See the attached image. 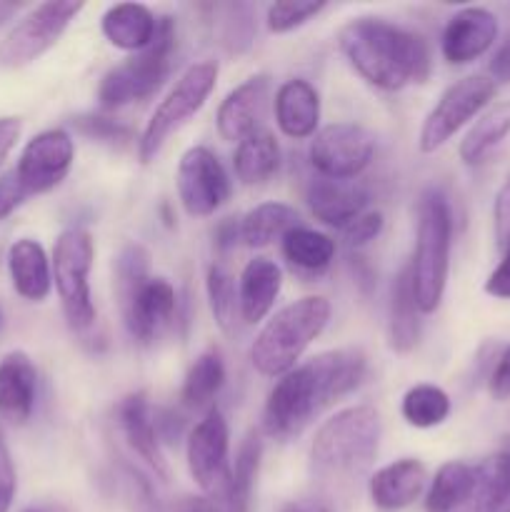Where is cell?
I'll use <instances>...</instances> for the list:
<instances>
[{
	"label": "cell",
	"mask_w": 510,
	"mask_h": 512,
	"mask_svg": "<svg viewBox=\"0 0 510 512\" xmlns=\"http://www.w3.org/2000/svg\"><path fill=\"white\" fill-rule=\"evenodd\" d=\"M38 393V370L23 350H13L0 360V420L25 425L33 415Z\"/></svg>",
	"instance_id": "20"
},
{
	"label": "cell",
	"mask_w": 510,
	"mask_h": 512,
	"mask_svg": "<svg viewBox=\"0 0 510 512\" xmlns=\"http://www.w3.org/2000/svg\"><path fill=\"white\" fill-rule=\"evenodd\" d=\"M15 490H18V475H15L13 458H10L8 443L0 430V512H10L15 500Z\"/></svg>",
	"instance_id": "41"
},
{
	"label": "cell",
	"mask_w": 510,
	"mask_h": 512,
	"mask_svg": "<svg viewBox=\"0 0 510 512\" xmlns=\"http://www.w3.org/2000/svg\"><path fill=\"white\" fill-rule=\"evenodd\" d=\"M310 213L315 220L330 225V228H348L358 215L365 213L370 195L363 185L355 180H328L318 178L305 190Z\"/></svg>",
	"instance_id": "19"
},
{
	"label": "cell",
	"mask_w": 510,
	"mask_h": 512,
	"mask_svg": "<svg viewBox=\"0 0 510 512\" xmlns=\"http://www.w3.org/2000/svg\"><path fill=\"white\" fill-rule=\"evenodd\" d=\"M70 125H73L80 135H85V138L98 140V143L110 145V148H123V145L133 143V130L125 123H120V120L105 118V115H75V118L70 120Z\"/></svg>",
	"instance_id": "37"
},
{
	"label": "cell",
	"mask_w": 510,
	"mask_h": 512,
	"mask_svg": "<svg viewBox=\"0 0 510 512\" xmlns=\"http://www.w3.org/2000/svg\"><path fill=\"white\" fill-rule=\"evenodd\" d=\"M188 470L208 498H223L230 475V430L218 408L205 410L188 435Z\"/></svg>",
	"instance_id": "12"
},
{
	"label": "cell",
	"mask_w": 510,
	"mask_h": 512,
	"mask_svg": "<svg viewBox=\"0 0 510 512\" xmlns=\"http://www.w3.org/2000/svg\"><path fill=\"white\" fill-rule=\"evenodd\" d=\"M490 78L493 83H510V35L490 60Z\"/></svg>",
	"instance_id": "46"
},
{
	"label": "cell",
	"mask_w": 510,
	"mask_h": 512,
	"mask_svg": "<svg viewBox=\"0 0 510 512\" xmlns=\"http://www.w3.org/2000/svg\"><path fill=\"white\" fill-rule=\"evenodd\" d=\"M175 185L180 205L193 218H210L230 195L228 173L218 155L205 145L185 150L175 173Z\"/></svg>",
	"instance_id": "13"
},
{
	"label": "cell",
	"mask_w": 510,
	"mask_h": 512,
	"mask_svg": "<svg viewBox=\"0 0 510 512\" xmlns=\"http://www.w3.org/2000/svg\"><path fill=\"white\" fill-rule=\"evenodd\" d=\"M420 308L413 290V273L410 263L395 278L390 290V320L388 340L395 353H410L420 340Z\"/></svg>",
	"instance_id": "26"
},
{
	"label": "cell",
	"mask_w": 510,
	"mask_h": 512,
	"mask_svg": "<svg viewBox=\"0 0 510 512\" xmlns=\"http://www.w3.org/2000/svg\"><path fill=\"white\" fill-rule=\"evenodd\" d=\"M28 198L30 195L25 193L23 183L18 180L15 170H8V173L0 175V223L5 218H10Z\"/></svg>",
	"instance_id": "42"
},
{
	"label": "cell",
	"mask_w": 510,
	"mask_h": 512,
	"mask_svg": "<svg viewBox=\"0 0 510 512\" xmlns=\"http://www.w3.org/2000/svg\"><path fill=\"white\" fill-rule=\"evenodd\" d=\"M485 293L490 298L510 300V245L503 250V258H500V263L495 265V270L485 280Z\"/></svg>",
	"instance_id": "43"
},
{
	"label": "cell",
	"mask_w": 510,
	"mask_h": 512,
	"mask_svg": "<svg viewBox=\"0 0 510 512\" xmlns=\"http://www.w3.org/2000/svg\"><path fill=\"white\" fill-rule=\"evenodd\" d=\"M505 453H508V455H510V443H508V448H505Z\"/></svg>",
	"instance_id": "53"
},
{
	"label": "cell",
	"mask_w": 510,
	"mask_h": 512,
	"mask_svg": "<svg viewBox=\"0 0 510 512\" xmlns=\"http://www.w3.org/2000/svg\"><path fill=\"white\" fill-rule=\"evenodd\" d=\"M478 478V465L463 463V460H450L440 465L425 493V512H455L465 505L475 488Z\"/></svg>",
	"instance_id": "29"
},
{
	"label": "cell",
	"mask_w": 510,
	"mask_h": 512,
	"mask_svg": "<svg viewBox=\"0 0 510 512\" xmlns=\"http://www.w3.org/2000/svg\"><path fill=\"white\" fill-rule=\"evenodd\" d=\"M95 243L93 235L83 228H68L58 235L53 248V283L58 290L63 315L75 333H88L93 330L95 303L93 290H90V270H93Z\"/></svg>",
	"instance_id": "7"
},
{
	"label": "cell",
	"mask_w": 510,
	"mask_h": 512,
	"mask_svg": "<svg viewBox=\"0 0 510 512\" xmlns=\"http://www.w3.org/2000/svg\"><path fill=\"white\" fill-rule=\"evenodd\" d=\"M235 178L243 185H263L278 173L280 145L270 130H255L245 140H240L233 155Z\"/></svg>",
	"instance_id": "28"
},
{
	"label": "cell",
	"mask_w": 510,
	"mask_h": 512,
	"mask_svg": "<svg viewBox=\"0 0 510 512\" xmlns=\"http://www.w3.org/2000/svg\"><path fill=\"white\" fill-rule=\"evenodd\" d=\"M498 38V18L488 8H463L448 20L440 50L450 65H468L490 50Z\"/></svg>",
	"instance_id": "17"
},
{
	"label": "cell",
	"mask_w": 510,
	"mask_h": 512,
	"mask_svg": "<svg viewBox=\"0 0 510 512\" xmlns=\"http://www.w3.org/2000/svg\"><path fill=\"white\" fill-rule=\"evenodd\" d=\"M103 35L110 45L128 53H140L148 48L158 30V18L148 5L140 3H118L105 10L100 20Z\"/></svg>",
	"instance_id": "25"
},
{
	"label": "cell",
	"mask_w": 510,
	"mask_h": 512,
	"mask_svg": "<svg viewBox=\"0 0 510 512\" xmlns=\"http://www.w3.org/2000/svg\"><path fill=\"white\" fill-rule=\"evenodd\" d=\"M23 512H58V510H48V508H28V510H23Z\"/></svg>",
	"instance_id": "51"
},
{
	"label": "cell",
	"mask_w": 510,
	"mask_h": 512,
	"mask_svg": "<svg viewBox=\"0 0 510 512\" xmlns=\"http://www.w3.org/2000/svg\"><path fill=\"white\" fill-rule=\"evenodd\" d=\"M175 308H178V295L170 280L153 278L150 275L123 305H120V315L138 343H150L158 338L160 330L173 320Z\"/></svg>",
	"instance_id": "16"
},
{
	"label": "cell",
	"mask_w": 510,
	"mask_h": 512,
	"mask_svg": "<svg viewBox=\"0 0 510 512\" xmlns=\"http://www.w3.org/2000/svg\"><path fill=\"white\" fill-rule=\"evenodd\" d=\"M280 512H330L325 505H318V503H290L285 505Z\"/></svg>",
	"instance_id": "50"
},
{
	"label": "cell",
	"mask_w": 510,
	"mask_h": 512,
	"mask_svg": "<svg viewBox=\"0 0 510 512\" xmlns=\"http://www.w3.org/2000/svg\"><path fill=\"white\" fill-rule=\"evenodd\" d=\"M283 288V273L268 258H253L240 273L238 305L243 323L255 325L265 320Z\"/></svg>",
	"instance_id": "24"
},
{
	"label": "cell",
	"mask_w": 510,
	"mask_h": 512,
	"mask_svg": "<svg viewBox=\"0 0 510 512\" xmlns=\"http://www.w3.org/2000/svg\"><path fill=\"white\" fill-rule=\"evenodd\" d=\"M493 225H495V245L503 253L510 245V175L500 185L493 205Z\"/></svg>",
	"instance_id": "40"
},
{
	"label": "cell",
	"mask_w": 510,
	"mask_h": 512,
	"mask_svg": "<svg viewBox=\"0 0 510 512\" xmlns=\"http://www.w3.org/2000/svg\"><path fill=\"white\" fill-rule=\"evenodd\" d=\"M510 133V105H498L475 120L473 128L465 133L460 143V160L465 165H480L490 158L495 148Z\"/></svg>",
	"instance_id": "33"
},
{
	"label": "cell",
	"mask_w": 510,
	"mask_h": 512,
	"mask_svg": "<svg viewBox=\"0 0 510 512\" xmlns=\"http://www.w3.org/2000/svg\"><path fill=\"white\" fill-rule=\"evenodd\" d=\"M175 50V20L158 18L153 43L140 53H133L123 63L110 68L98 85L100 108L115 110L123 105L145 100L165 83L170 73V58Z\"/></svg>",
	"instance_id": "6"
},
{
	"label": "cell",
	"mask_w": 510,
	"mask_h": 512,
	"mask_svg": "<svg viewBox=\"0 0 510 512\" xmlns=\"http://www.w3.org/2000/svg\"><path fill=\"white\" fill-rule=\"evenodd\" d=\"M73 160L75 143L68 130L50 128L28 140L15 165V175L28 195L48 193L68 178Z\"/></svg>",
	"instance_id": "14"
},
{
	"label": "cell",
	"mask_w": 510,
	"mask_h": 512,
	"mask_svg": "<svg viewBox=\"0 0 510 512\" xmlns=\"http://www.w3.org/2000/svg\"><path fill=\"white\" fill-rule=\"evenodd\" d=\"M225 385V363L223 355L215 348L205 350L195 358V363L190 365L188 375L183 380V390H180V400L188 408L200 410V408H213V400L218 398V393Z\"/></svg>",
	"instance_id": "32"
},
{
	"label": "cell",
	"mask_w": 510,
	"mask_h": 512,
	"mask_svg": "<svg viewBox=\"0 0 510 512\" xmlns=\"http://www.w3.org/2000/svg\"><path fill=\"white\" fill-rule=\"evenodd\" d=\"M118 425L123 430V438L128 440L130 450L153 470L155 478L168 480V463H165L163 450H160L155 410L150 405L148 395L133 393L120 400Z\"/></svg>",
	"instance_id": "18"
},
{
	"label": "cell",
	"mask_w": 510,
	"mask_h": 512,
	"mask_svg": "<svg viewBox=\"0 0 510 512\" xmlns=\"http://www.w3.org/2000/svg\"><path fill=\"white\" fill-rule=\"evenodd\" d=\"M425 483H428V473H425V465L420 460H395L370 478V500L383 512L403 510L423 495Z\"/></svg>",
	"instance_id": "21"
},
{
	"label": "cell",
	"mask_w": 510,
	"mask_h": 512,
	"mask_svg": "<svg viewBox=\"0 0 510 512\" xmlns=\"http://www.w3.org/2000/svg\"><path fill=\"white\" fill-rule=\"evenodd\" d=\"M495 98V83L490 75H468L463 80H455L420 128L418 145L423 153H435L443 148L463 125H468L475 115L485 110V105Z\"/></svg>",
	"instance_id": "10"
},
{
	"label": "cell",
	"mask_w": 510,
	"mask_h": 512,
	"mask_svg": "<svg viewBox=\"0 0 510 512\" xmlns=\"http://www.w3.org/2000/svg\"><path fill=\"white\" fill-rule=\"evenodd\" d=\"M20 8H23V3H5V0H0V28H3L13 15H18Z\"/></svg>",
	"instance_id": "49"
},
{
	"label": "cell",
	"mask_w": 510,
	"mask_h": 512,
	"mask_svg": "<svg viewBox=\"0 0 510 512\" xmlns=\"http://www.w3.org/2000/svg\"><path fill=\"white\" fill-rule=\"evenodd\" d=\"M20 133H23V123H20V118H15V115H5V118H0V165L5 163L10 150H13L15 143L20 140Z\"/></svg>",
	"instance_id": "45"
},
{
	"label": "cell",
	"mask_w": 510,
	"mask_h": 512,
	"mask_svg": "<svg viewBox=\"0 0 510 512\" xmlns=\"http://www.w3.org/2000/svg\"><path fill=\"white\" fill-rule=\"evenodd\" d=\"M385 218L380 210H365L363 215L353 220L348 228H343V243L348 245L350 250L363 248V245L373 243L380 233H383Z\"/></svg>",
	"instance_id": "39"
},
{
	"label": "cell",
	"mask_w": 510,
	"mask_h": 512,
	"mask_svg": "<svg viewBox=\"0 0 510 512\" xmlns=\"http://www.w3.org/2000/svg\"><path fill=\"white\" fill-rule=\"evenodd\" d=\"M215 80H218V63L213 60H200L193 63L178 83L173 85L168 95L160 100L155 113L150 115L148 125H145L143 135L138 140V155L140 163H153L155 155L163 150L168 138L178 133L195 113L205 105L210 93L215 90Z\"/></svg>",
	"instance_id": "8"
},
{
	"label": "cell",
	"mask_w": 510,
	"mask_h": 512,
	"mask_svg": "<svg viewBox=\"0 0 510 512\" xmlns=\"http://www.w3.org/2000/svg\"><path fill=\"white\" fill-rule=\"evenodd\" d=\"M280 250H283V258L293 265V270L305 275H320L333 263L335 240L318 230L298 225L280 240Z\"/></svg>",
	"instance_id": "31"
},
{
	"label": "cell",
	"mask_w": 510,
	"mask_h": 512,
	"mask_svg": "<svg viewBox=\"0 0 510 512\" xmlns=\"http://www.w3.org/2000/svg\"><path fill=\"white\" fill-rule=\"evenodd\" d=\"M325 10V3H315V0H283V3H273L265 15L270 33H290V30L300 28L315 15Z\"/></svg>",
	"instance_id": "38"
},
{
	"label": "cell",
	"mask_w": 510,
	"mask_h": 512,
	"mask_svg": "<svg viewBox=\"0 0 510 512\" xmlns=\"http://www.w3.org/2000/svg\"><path fill=\"white\" fill-rule=\"evenodd\" d=\"M453 248V210L440 190L428 188L418 200L415 253L410 260L413 290L420 313H435L445 295Z\"/></svg>",
	"instance_id": "4"
},
{
	"label": "cell",
	"mask_w": 510,
	"mask_h": 512,
	"mask_svg": "<svg viewBox=\"0 0 510 512\" xmlns=\"http://www.w3.org/2000/svg\"><path fill=\"white\" fill-rule=\"evenodd\" d=\"M80 10H83V3H55L53 0V3L35 5L0 40V65L15 70L38 60L63 38Z\"/></svg>",
	"instance_id": "9"
},
{
	"label": "cell",
	"mask_w": 510,
	"mask_h": 512,
	"mask_svg": "<svg viewBox=\"0 0 510 512\" xmlns=\"http://www.w3.org/2000/svg\"><path fill=\"white\" fill-rule=\"evenodd\" d=\"M260 458H263V440L253 430L243 438L238 453H235V463L230 465L228 485H225L223 498H220L223 512H250Z\"/></svg>",
	"instance_id": "27"
},
{
	"label": "cell",
	"mask_w": 510,
	"mask_h": 512,
	"mask_svg": "<svg viewBox=\"0 0 510 512\" xmlns=\"http://www.w3.org/2000/svg\"><path fill=\"white\" fill-rule=\"evenodd\" d=\"M338 48L355 73L380 90L425 83L430 50L423 35L398 28L383 18H355L338 33Z\"/></svg>",
	"instance_id": "2"
},
{
	"label": "cell",
	"mask_w": 510,
	"mask_h": 512,
	"mask_svg": "<svg viewBox=\"0 0 510 512\" xmlns=\"http://www.w3.org/2000/svg\"><path fill=\"white\" fill-rule=\"evenodd\" d=\"M375 155V138L358 123H333L310 143V165L328 180H355Z\"/></svg>",
	"instance_id": "11"
},
{
	"label": "cell",
	"mask_w": 510,
	"mask_h": 512,
	"mask_svg": "<svg viewBox=\"0 0 510 512\" xmlns=\"http://www.w3.org/2000/svg\"><path fill=\"white\" fill-rule=\"evenodd\" d=\"M383 423L378 410L370 405L343 408L325 420L310 443V463L318 473L340 478L358 475L378 455Z\"/></svg>",
	"instance_id": "5"
},
{
	"label": "cell",
	"mask_w": 510,
	"mask_h": 512,
	"mask_svg": "<svg viewBox=\"0 0 510 512\" xmlns=\"http://www.w3.org/2000/svg\"><path fill=\"white\" fill-rule=\"evenodd\" d=\"M0 328H3V310H0Z\"/></svg>",
	"instance_id": "52"
},
{
	"label": "cell",
	"mask_w": 510,
	"mask_h": 512,
	"mask_svg": "<svg viewBox=\"0 0 510 512\" xmlns=\"http://www.w3.org/2000/svg\"><path fill=\"white\" fill-rule=\"evenodd\" d=\"M330 320V303L320 295H308L285 305L265 323L250 345V365L265 378H283L313 340L320 338Z\"/></svg>",
	"instance_id": "3"
},
{
	"label": "cell",
	"mask_w": 510,
	"mask_h": 512,
	"mask_svg": "<svg viewBox=\"0 0 510 512\" xmlns=\"http://www.w3.org/2000/svg\"><path fill=\"white\" fill-rule=\"evenodd\" d=\"M270 98V78L265 73L250 75L248 80L230 90L220 103L215 125H218L220 138L228 143H240L255 130H263L265 108Z\"/></svg>",
	"instance_id": "15"
},
{
	"label": "cell",
	"mask_w": 510,
	"mask_h": 512,
	"mask_svg": "<svg viewBox=\"0 0 510 512\" xmlns=\"http://www.w3.org/2000/svg\"><path fill=\"white\" fill-rule=\"evenodd\" d=\"M400 413H403L405 423L413 425V428H420V430L435 428V425L448 420L450 398L443 388H438V385H430V383L413 385V388L403 395Z\"/></svg>",
	"instance_id": "34"
},
{
	"label": "cell",
	"mask_w": 510,
	"mask_h": 512,
	"mask_svg": "<svg viewBox=\"0 0 510 512\" xmlns=\"http://www.w3.org/2000/svg\"><path fill=\"white\" fill-rule=\"evenodd\" d=\"M490 395L495 400H508L510 398V345L500 355L498 365H495L493 375H490Z\"/></svg>",
	"instance_id": "44"
},
{
	"label": "cell",
	"mask_w": 510,
	"mask_h": 512,
	"mask_svg": "<svg viewBox=\"0 0 510 512\" xmlns=\"http://www.w3.org/2000/svg\"><path fill=\"white\" fill-rule=\"evenodd\" d=\"M150 278V253L138 243H130L115 258V295L123 305L145 280Z\"/></svg>",
	"instance_id": "36"
},
{
	"label": "cell",
	"mask_w": 510,
	"mask_h": 512,
	"mask_svg": "<svg viewBox=\"0 0 510 512\" xmlns=\"http://www.w3.org/2000/svg\"><path fill=\"white\" fill-rule=\"evenodd\" d=\"M365 368L368 363L358 348L328 350L293 368L270 390L263 430L278 440L300 435L323 410L358 388Z\"/></svg>",
	"instance_id": "1"
},
{
	"label": "cell",
	"mask_w": 510,
	"mask_h": 512,
	"mask_svg": "<svg viewBox=\"0 0 510 512\" xmlns=\"http://www.w3.org/2000/svg\"><path fill=\"white\" fill-rule=\"evenodd\" d=\"M240 240V220L235 223L233 218H225L223 223L215 228V245L218 250H230Z\"/></svg>",
	"instance_id": "47"
},
{
	"label": "cell",
	"mask_w": 510,
	"mask_h": 512,
	"mask_svg": "<svg viewBox=\"0 0 510 512\" xmlns=\"http://www.w3.org/2000/svg\"><path fill=\"white\" fill-rule=\"evenodd\" d=\"M8 270L15 293L30 303H43L53 288V265L43 245L33 238H20L8 250Z\"/></svg>",
	"instance_id": "22"
},
{
	"label": "cell",
	"mask_w": 510,
	"mask_h": 512,
	"mask_svg": "<svg viewBox=\"0 0 510 512\" xmlns=\"http://www.w3.org/2000/svg\"><path fill=\"white\" fill-rule=\"evenodd\" d=\"M205 293H208L210 313H213L215 323L225 330L233 333L235 323L240 318V305H238V288H235V278L223 263H213L205 275Z\"/></svg>",
	"instance_id": "35"
},
{
	"label": "cell",
	"mask_w": 510,
	"mask_h": 512,
	"mask_svg": "<svg viewBox=\"0 0 510 512\" xmlns=\"http://www.w3.org/2000/svg\"><path fill=\"white\" fill-rule=\"evenodd\" d=\"M275 120L288 138H313L320 123L318 90L303 78H293L280 85L275 93Z\"/></svg>",
	"instance_id": "23"
},
{
	"label": "cell",
	"mask_w": 510,
	"mask_h": 512,
	"mask_svg": "<svg viewBox=\"0 0 510 512\" xmlns=\"http://www.w3.org/2000/svg\"><path fill=\"white\" fill-rule=\"evenodd\" d=\"M180 512H223V505L215 498L200 495V498H183L180 503Z\"/></svg>",
	"instance_id": "48"
},
{
	"label": "cell",
	"mask_w": 510,
	"mask_h": 512,
	"mask_svg": "<svg viewBox=\"0 0 510 512\" xmlns=\"http://www.w3.org/2000/svg\"><path fill=\"white\" fill-rule=\"evenodd\" d=\"M298 213L285 203H260L240 218V240L248 248H268L298 228Z\"/></svg>",
	"instance_id": "30"
}]
</instances>
